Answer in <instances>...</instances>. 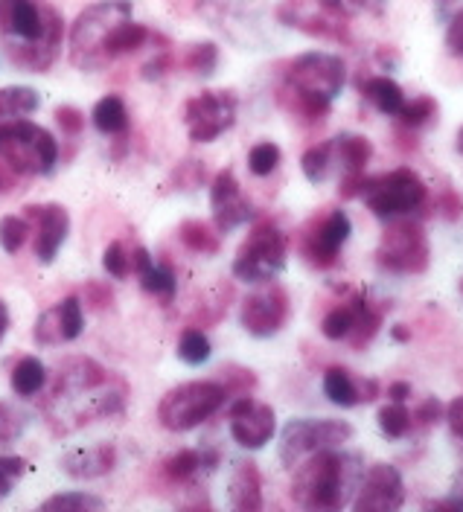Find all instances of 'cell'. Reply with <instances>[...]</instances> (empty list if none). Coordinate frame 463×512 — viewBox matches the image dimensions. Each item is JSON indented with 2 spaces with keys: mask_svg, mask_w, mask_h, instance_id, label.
I'll return each instance as SVG.
<instances>
[{
  "mask_svg": "<svg viewBox=\"0 0 463 512\" xmlns=\"http://www.w3.org/2000/svg\"><path fill=\"white\" fill-rule=\"evenodd\" d=\"M286 254H289L286 233L271 219H263L251 227L248 239L239 245L233 259V277L254 286L271 283L286 268Z\"/></svg>",
  "mask_w": 463,
  "mask_h": 512,
  "instance_id": "52a82bcc",
  "label": "cell"
},
{
  "mask_svg": "<svg viewBox=\"0 0 463 512\" xmlns=\"http://www.w3.org/2000/svg\"><path fill=\"white\" fill-rule=\"evenodd\" d=\"M228 390L222 382H187L172 387L158 405V419L166 431H193L204 419L222 411Z\"/></svg>",
  "mask_w": 463,
  "mask_h": 512,
  "instance_id": "ba28073f",
  "label": "cell"
},
{
  "mask_svg": "<svg viewBox=\"0 0 463 512\" xmlns=\"http://www.w3.org/2000/svg\"><path fill=\"white\" fill-rule=\"evenodd\" d=\"M105 501L88 492H65V495H53L41 504V510H65V512H88L102 510Z\"/></svg>",
  "mask_w": 463,
  "mask_h": 512,
  "instance_id": "60d3db41",
  "label": "cell"
},
{
  "mask_svg": "<svg viewBox=\"0 0 463 512\" xmlns=\"http://www.w3.org/2000/svg\"><path fill=\"white\" fill-rule=\"evenodd\" d=\"M231 507L239 512L263 510V475L254 460H236L228 483Z\"/></svg>",
  "mask_w": 463,
  "mask_h": 512,
  "instance_id": "7402d4cb",
  "label": "cell"
},
{
  "mask_svg": "<svg viewBox=\"0 0 463 512\" xmlns=\"http://www.w3.org/2000/svg\"><path fill=\"white\" fill-rule=\"evenodd\" d=\"M353 320H356V294L344 303H338L335 309H330L324 320H321V332L324 338L330 341H347L350 329H353Z\"/></svg>",
  "mask_w": 463,
  "mask_h": 512,
  "instance_id": "836d02e7",
  "label": "cell"
},
{
  "mask_svg": "<svg viewBox=\"0 0 463 512\" xmlns=\"http://www.w3.org/2000/svg\"><path fill=\"white\" fill-rule=\"evenodd\" d=\"M434 117H437V99L429 94L417 96V99H405L402 108L397 111V120L408 128L429 126V123H434Z\"/></svg>",
  "mask_w": 463,
  "mask_h": 512,
  "instance_id": "d590c367",
  "label": "cell"
},
{
  "mask_svg": "<svg viewBox=\"0 0 463 512\" xmlns=\"http://www.w3.org/2000/svg\"><path fill=\"white\" fill-rule=\"evenodd\" d=\"M102 268L114 277V280H126L132 274V254L126 251L123 242H111L102 254Z\"/></svg>",
  "mask_w": 463,
  "mask_h": 512,
  "instance_id": "7bdbcfd3",
  "label": "cell"
},
{
  "mask_svg": "<svg viewBox=\"0 0 463 512\" xmlns=\"http://www.w3.org/2000/svg\"><path fill=\"white\" fill-rule=\"evenodd\" d=\"M175 178L184 184V190H196V187H201V181H204V166H201L199 160H187V163H181L175 169Z\"/></svg>",
  "mask_w": 463,
  "mask_h": 512,
  "instance_id": "c3c4849f",
  "label": "cell"
},
{
  "mask_svg": "<svg viewBox=\"0 0 463 512\" xmlns=\"http://www.w3.org/2000/svg\"><path fill=\"white\" fill-rule=\"evenodd\" d=\"M41 96L35 88L27 85H12V88H0V120H21L38 111Z\"/></svg>",
  "mask_w": 463,
  "mask_h": 512,
  "instance_id": "f546056e",
  "label": "cell"
},
{
  "mask_svg": "<svg viewBox=\"0 0 463 512\" xmlns=\"http://www.w3.org/2000/svg\"><path fill=\"white\" fill-rule=\"evenodd\" d=\"M350 233H353L350 216L344 210H327L324 216H315L306 224L300 236V254L312 268H332Z\"/></svg>",
  "mask_w": 463,
  "mask_h": 512,
  "instance_id": "5bb4252c",
  "label": "cell"
},
{
  "mask_svg": "<svg viewBox=\"0 0 463 512\" xmlns=\"http://www.w3.org/2000/svg\"><path fill=\"white\" fill-rule=\"evenodd\" d=\"M6 190H9V178H6V175H3V169H0V195H3Z\"/></svg>",
  "mask_w": 463,
  "mask_h": 512,
  "instance_id": "6f0895ef",
  "label": "cell"
},
{
  "mask_svg": "<svg viewBox=\"0 0 463 512\" xmlns=\"http://www.w3.org/2000/svg\"><path fill=\"white\" fill-rule=\"evenodd\" d=\"M88 303H91L94 309H105V306L111 303V291L102 288L100 283H91V286H88Z\"/></svg>",
  "mask_w": 463,
  "mask_h": 512,
  "instance_id": "f5cc1de1",
  "label": "cell"
},
{
  "mask_svg": "<svg viewBox=\"0 0 463 512\" xmlns=\"http://www.w3.org/2000/svg\"><path fill=\"white\" fill-rule=\"evenodd\" d=\"M408 396H411V384L408 382H394L388 387V399L391 402H405Z\"/></svg>",
  "mask_w": 463,
  "mask_h": 512,
  "instance_id": "db71d44e",
  "label": "cell"
},
{
  "mask_svg": "<svg viewBox=\"0 0 463 512\" xmlns=\"http://www.w3.org/2000/svg\"><path fill=\"white\" fill-rule=\"evenodd\" d=\"M6 329H9V309H6V303L0 300V341H3V335H6Z\"/></svg>",
  "mask_w": 463,
  "mask_h": 512,
  "instance_id": "11a10c76",
  "label": "cell"
},
{
  "mask_svg": "<svg viewBox=\"0 0 463 512\" xmlns=\"http://www.w3.org/2000/svg\"><path fill=\"white\" fill-rule=\"evenodd\" d=\"M414 419H411V411L405 408V402H388L382 411H379V428L388 440H399L411 431Z\"/></svg>",
  "mask_w": 463,
  "mask_h": 512,
  "instance_id": "8d00e7d4",
  "label": "cell"
},
{
  "mask_svg": "<svg viewBox=\"0 0 463 512\" xmlns=\"http://www.w3.org/2000/svg\"><path fill=\"white\" fill-rule=\"evenodd\" d=\"M27 460L24 457H12V454H0V501L15 489V483L27 475Z\"/></svg>",
  "mask_w": 463,
  "mask_h": 512,
  "instance_id": "ee69618b",
  "label": "cell"
},
{
  "mask_svg": "<svg viewBox=\"0 0 463 512\" xmlns=\"http://www.w3.org/2000/svg\"><path fill=\"white\" fill-rule=\"evenodd\" d=\"M134 9L129 0H100L79 12L67 35V56L79 70H102L108 62V41L114 30L132 21Z\"/></svg>",
  "mask_w": 463,
  "mask_h": 512,
  "instance_id": "5b68a950",
  "label": "cell"
},
{
  "mask_svg": "<svg viewBox=\"0 0 463 512\" xmlns=\"http://www.w3.org/2000/svg\"><path fill=\"white\" fill-rule=\"evenodd\" d=\"M315 3H321L324 9H330L332 15H338L344 21L362 18V15L379 18L388 9V0H315Z\"/></svg>",
  "mask_w": 463,
  "mask_h": 512,
  "instance_id": "e575fe53",
  "label": "cell"
},
{
  "mask_svg": "<svg viewBox=\"0 0 463 512\" xmlns=\"http://www.w3.org/2000/svg\"><path fill=\"white\" fill-rule=\"evenodd\" d=\"M65 44V18L50 0H0V50L18 70L47 73Z\"/></svg>",
  "mask_w": 463,
  "mask_h": 512,
  "instance_id": "7a4b0ae2",
  "label": "cell"
},
{
  "mask_svg": "<svg viewBox=\"0 0 463 512\" xmlns=\"http://www.w3.org/2000/svg\"><path fill=\"white\" fill-rule=\"evenodd\" d=\"M219 460V454L213 451L210 457H204L201 451H193V448H181V451H175L172 457H166L164 460V478L169 483H190V480L199 475L201 469L207 466V469H213L210 463H216Z\"/></svg>",
  "mask_w": 463,
  "mask_h": 512,
  "instance_id": "4316f807",
  "label": "cell"
},
{
  "mask_svg": "<svg viewBox=\"0 0 463 512\" xmlns=\"http://www.w3.org/2000/svg\"><path fill=\"white\" fill-rule=\"evenodd\" d=\"M231 437L242 448H265L271 443L274 431H277V416L274 408L257 402L251 396H239L231 405Z\"/></svg>",
  "mask_w": 463,
  "mask_h": 512,
  "instance_id": "ac0fdd59",
  "label": "cell"
},
{
  "mask_svg": "<svg viewBox=\"0 0 463 512\" xmlns=\"http://www.w3.org/2000/svg\"><path fill=\"white\" fill-rule=\"evenodd\" d=\"M280 160H283L280 146L265 140V143H257V146L248 152V169H251V175H257V178H268V175L280 166Z\"/></svg>",
  "mask_w": 463,
  "mask_h": 512,
  "instance_id": "b9f144b4",
  "label": "cell"
},
{
  "mask_svg": "<svg viewBox=\"0 0 463 512\" xmlns=\"http://www.w3.org/2000/svg\"><path fill=\"white\" fill-rule=\"evenodd\" d=\"M210 341H207V335L201 332V329H187L184 335H181V341H178V358L184 361V364H190V367H199L204 364L207 358H210Z\"/></svg>",
  "mask_w": 463,
  "mask_h": 512,
  "instance_id": "f35d334b",
  "label": "cell"
},
{
  "mask_svg": "<svg viewBox=\"0 0 463 512\" xmlns=\"http://www.w3.org/2000/svg\"><path fill=\"white\" fill-rule=\"evenodd\" d=\"M332 152L338 155L347 175L364 172V166L373 158V146H370V140L362 137V134H341V137H335L332 140Z\"/></svg>",
  "mask_w": 463,
  "mask_h": 512,
  "instance_id": "f1b7e54d",
  "label": "cell"
},
{
  "mask_svg": "<svg viewBox=\"0 0 463 512\" xmlns=\"http://www.w3.org/2000/svg\"><path fill=\"white\" fill-rule=\"evenodd\" d=\"M443 411H446V405L440 402V399H434V396H426L423 399V405L417 408V414L411 416V419H417L423 428H431L437 419H443Z\"/></svg>",
  "mask_w": 463,
  "mask_h": 512,
  "instance_id": "681fc988",
  "label": "cell"
},
{
  "mask_svg": "<svg viewBox=\"0 0 463 512\" xmlns=\"http://www.w3.org/2000/svg\"><path fill=\"white\" fill-rule=\"evenodd\" d=\"M210 210H213V224H216L219 233H231V230L248 224L257 216L251 198L242 192L233 169H222L213 178V184H210Z\"/></svg>",
  "mask_w": 463,
  "mask_h": 512,
  "instance_id": "e0dca14e",
  "label": "cell"
},
{
  "mask_svg": "<svg viewBox=\"0 0 463 512\" xmlns=\"http://www.w3.org/2000/svg\"><path fill=\"white\" fill-rule=\"evenodd\" d=\"M426 195H429V190H426L423 178L408 166H399V169L385 172L379 178H367L362 190L367 210L382 222L411 216L414 210H420L426 204Z\"/></svg>",
  "mask_w": 463,
  "mask_h": 512,
  "instance_id": "9c48e42d",
  "label": "cell"
},
{
  "mask_svg": "<svg viewBox=\"0 0 463 512\" xmlns=\"http://www.w3.org/2000/svg\"><path fill=\"white\" fill-rule=\"evenodd\" d=\"M446 50L455 56V59H463V6L452 15L449 27H446Z\"/></svg>",
  "mask_w": 463,
  "mask_h": 512,
  "instance_id": "7dc6e473",
  "label": "cell"
},
{
  "mask_svg": "<svg viewBox=\"0 0 463 512\" xmlns=\"http://www.w3.org/2000/svg\"><path fill=\"white\" fill-rule=\"evenodd\" d=\"M0 160L18 175H50L59 163V140L30 120H0Z\"/></svg>",
  "mask_w": 463,
  "mask_h": 512,
  "instance_id": "8992f818",
  "label": "cell"
},
{
  "mask_svg": "<svg viewBox=\"0 0 463 512\" xmlns=\"http://www.w3.org/2000/svg\"><path fill=\"white\" fill-rule=\"evenodd\" d=\"M324 393L338 408H356L362 402H373L379 396L376 379H359L347 367H330L324 373Z\"/></svg>",
  "mask_w": 463,
  "mask_h": 512,
  "instance_id": "44dd1931",
  "label": "cell"
},
{
  "mask_svg": "<svg viewBox=\"0 0 463 512\" xmlns=\"http://www.w3.org/2000/svg\"><path fill=\"white\" fill-rule=\"evenodd\" d=\"M91 120H94L97 131H102L105 137L129 134V108H126V102L117 94L102 96L100 102L94 105V111H91Z\"/></svg>",
  "mask_w": 463,
  "mask_h": 512,
  "instance_id": "484cf974",
  "label": "cell"
},
{
  "mask_svg": "<svg viewBox=\"0 0 463 512\" xmlns=\"http://www.w3.org/2000/svg\"><path fill=\"white\" fill-rule=\"evenodd\" d=\"M85 329V312H82V300L79 297H65L56 306H50L47 312H41L35 318L33 338L38 347H59L70 344L82 335Z\"/></svg>",
  "mask_w": 463,
  "mask_h": 512,
  "instance_id": "ffe728a7",
  "label": "cell"
},
{
  "mask_svg": "<svg viewBox=\"0 0 463 512\" xmlns=\"http://www.w3.org/2000/svg\"><path fill=\"white\" fill-rule=\"evenodd\" d=\"M178 239L187 251L201 256H213L222 251V239L219 230H213L210 224L204 222H184L178 227Z\"/></svg>",
  "mask_w": 463,
  "mask_h": 512,
  "instance_id": "4dcf8cb0",
  "label": "cell"
},
{
  "mask_svg": "<svg viewBox=\"0 0 463 512\" xmlns=\"http://www.w3.org/2000/svg\"><path fill=\"white\" fill-rule=\"evenodd\" d=\"M394 338H397V341H408V329H405V326H397V329H394Z\"/></svg>",
  "mask_w": 463,
  "mask_h": 512,
  "instance_id": "9f6ffc18",
  "label": "cell"
},
{
  "mask_svg": "<svg viewBox=\"0 0 463 512\" xmlns=\"http://www.w3.org/2000/svg\"><path fill=\"white\" fill-rule=\"evenodd\" d=\"M292 315V300L289 291L277 283H263V288L251 291L242 300L239 309V323L248 335L254 338H271L277 335Z\"/></svg>",
  "mask_w": 463,
  "mask_h": 512,
  "instance_id": "4fadbf2b",
  "label": "cell"
},
{
  "mask_svg": "<svg viewBox=\"0 0 463 512\" xmlns=\"http://www.w3.org/2000/svg\"><path fill=\"white\" fill-rule=\"evenodd\" d=\"M24 219L33 227L38 262L50 265L59 256V251H62L67 230H70L67 210L62 204H30V207H24Z\"/></svg>",
  "mask_w": 463,
  "mask_h": 512,
  "instance_id": "d6986e66",
  "label": "cell"
},
{
  "mask_svg": "<svg viewBox=\"0 0 463 512\" xmlns=\"http://www.w3.org/2000/svg\"><path fill=\"white\" fill-rule=\"evenodd\" d=\"M132 271L140 277V286L146 294H152V297H158L161 303H172L175 300V294H178V280H175V274L166 268V265H158L146 248H134L132 251Z\"/></svg>",
  "mask_w": 463,
  "mask_h": 512,
  "instance_id": "603a6c76",
  "label": "cell"
},
{
  "mask_svg": "<svg viewBox=\"0 0 463 512\" xmlns=\"http://www.w3.org/2000/svg\"><path fill=\"white\" fill-rule=\"evenodd\" d=\"M362 475L364 466L359 454L324 448L295 466L292 501L303 510H341L353 501V492L359 489Z\"/></svg>",
  "mask_w": 463,
  "mask_h": 512,
  "instance_id": "277c9868",
  "label": "cell"
},
{
  "mask_svg": "<svg viewBox=\"0 0 463 512\" xmlns=\"http://www.w3.org/2000/svg\"><path fill=\"white\" fill-rule=\"evenodd\" d=\"M56 123L59 128L70 134V137H76V134H82V128H85V114L79 111V108H73V105H62L59 111H56Z\"/></svg>",
  "mask_w": 463,
  "mask_h": 512,
  "instance_id": "bcb514c9",
  "label": "cell"
},
{
  "mask_svg": "<svg viewBox=\"0 0 463 512\" xmlns=\"http://www.w3.org/2000/svg\"><path fill=\"white\" fill-rule=\"evenodd\" d=\"M239 114V99L233 91H204L184 105V126L193 143H213L231 131Z\"/></svg>",
  "mask_w": 463,
  "mask_h": 512,
  "instance_id": "7c38bea8",
  "label": "cell"
},
{
  "mask_svg": "<svg viewBox=\"0 0 463 512\" xmlns=\"http://www.w3.org/2000/svg\"><path fill=\"white\" fill-rule=\"evenodd\" d=\"M382 318H385V309L382 306H376L367 294H356V320H353V329L347 335L350 347L353 350H364L379 335Z\"/></svg>",
  "mask_w": 463,
  "mask_h": 512,
  "instance_id": "d4e9b609",
  "label": "cell"
},
{
  "mask_svg": "<svg viewBox=\"0 0 463 512\" xmlns=\"http://www.w3.org/2000/svg\"><path fill=\"white\" fill-rule=\"evenodd\" d=\"M332 158H335V152H332V140H327V143H318V146H312V149H306V152H303V158H300V169H303L306 181H309V184H324V181L330 178Z\"/></svg>",
  "mask_w": 463,
  "mask_h": 512,
  "instance_id": "d6a6232c",
  "label": "cell"
},
{
  "mask_svg": "<svg viewBox=\"0 0 463 512\" xmlns=\"http://www.w3.org/2000/svg\"><path fill=\"white\" fill-rule=\"evenodd\" d=\"M362 94L376 111H382L388 117H397V111L405 102V91L399 88L391 76H370V79H364Z\"/></svg>",
  "mask_w": 463,
  "mask_h": 512,
  "instance_id": "83f0119b",
  "label": "cell"
},
{
  "mask_svg": "<svg viewBox=\"0 0 463 512\" xmlns=\"http://www.w3.org/2000/svg\"><path fill=\"white\" fill-rule=\"evenodd\" d=\"M350 437L353 425L344 419H292L280 434V460L286 469H295L306 457L344 446Z\"/></svg>",
  "mask_w": 463,
  "mask_h": 512,
  "instance_id": "8fae6325",
  "label": "cell"
},
{
  "mask_svg": "<svg viewBox=\"0 0 463 512\" xmlns=\"http://www.w3.org/2000/svg\"><path fill=\"white\" fill-rule=\"evenodd\" d=\"M455 146H458V152L463 155V126L458 128V137H455Z\"/></svg>",
  "mask_w": 463,
  "mask_h": 512,
  "instance_id": "680465c9",
  "label": "cell"
},
{
  "mask_svg": "<svg viewBox=\"0 0 463 512\" xmlns=\"http://www.w3.org/2000/svg\"><path fill=\"white\" fill-rule=\"evenodd\" d=\"M463 213V201L455 195L452 190L443 192V216L449 219V222H458Z\"/></svg>",
  "mask_w": 463,
  "mask_h": 512,
  "instance_id": "816d5d0a",
  "label": "cell"
},
{
  "mask_svg": "<svg viewBox=\"0 0 463 512\" xmlns=\"http://www.w3.org/2000/svg\"><path fill=\"white\" fill-rule=\"evenodd\" d=\"M30 233H33V227H30L27 219L3 216V219H0V248H3L6 254H18V251L27 245Z\"/></svg>",
  "mask_w": 463,
  "mask_h": 512,
  "instance_id": "ab89813d",
  "label": "cell"
},
{
  "mask_svg": "<svg viewBox=\"0 0 463 512\" xmlns=\"http://www.w3.org/2000/svg\"><path fill=\"white\" fill-rule=\"evenodd\" d=\"M443 419H446V425H449V431L463 440V396H455L449 405H446V411H443Z\"/></svg>",
  "mask_w": 463,
  "mask_h": 512,
  "instance_id": "f907efd6",
  "label": "cell"
},
{
  "mask_svg": "<svg viewBox=\"0 0 463 512\" xmlns=\"http://www.w3.org/2000/svg\"><path fill=\"white\" fill-rule=\"evenodd\" d=\"M219 64V47L216 44H190L187 53L181 56V67L196 73V76H210Z\"/></svg>",
  "mask_w": 463,
  "mask_h": 512,
  "instance_id": "74e56055",
  "label": "cell"
},
{
  "mask_svg": "<svg viewBox=\"0 0 463 512\" xmlns=\"http://www.w3.org/2000/svg\"><path fill=\"white\" fill-rule=\"evenodd\" d=\"M277 18H280L286 27H295V30L312 35V38L341 41V44L350 41V21L332 15L330 9H324V6L315 3V0H286V3L277 9Z\"/></svg>",
  "mask_w": 463,
  "mask_h": 512,
  "instance_id": "2e32d148",
  "label": "cell"
},
{
  "mask_svg": "<svg viewBox=\"0 0 463 512\" xmlns=\"http://www.w3.org/2000/svg\"><path fill=\"white\" fill-rule=\"evenodd\" d=\"M376 265L388 274H399V277L426 274L431 265V245L423 224H388L382 233V242L376 248Z\"/></svg>",
  "mask_w": 463,
  "mask_h": 512,
  "instance_id": "30bf717a",
  "label": "cell"
},
{
  "mask_svg": "<svg viewBox=\"0 0 463 512\" xmlns=\"http://www.w3.org/2000/svg\"><path fill=\"white\" fill-rule=\"evenodd\" d=\"M129 384L108 373L94 358H67L50 384L44 416L56 437L76 434L79 428L111 419L126 411Z\"/></svg>",
  "mask_w": 463,
  "mask_h": 512,
  "instance_id": "6da1fadb",
  "label": "cell"
},
{
  "mask_svg": "<svg viewBox=\"0 0 463 512\" xmlns=\"http://www.w3.org/2000/svg\"><path fill=\"white\" fill-rule=\"evenodd\" d=\"M405 504V480L397 466L373 463L362 475V483L353 498V510L359 512H394Z\"/></svg>",
  "mask_w": 463,
  "mask_h": 512,
  "instance_id": "9a60e30c",
  "label": "cell"
},
{
  "mask_svg": "<svg viewBox=\"0 0 463 512\" xmlns=\"http://www.w3.org/2000/svg\"><path fill=\"white\" fill-rule=\"evenodd\" d=\"M117 463V451L114 446L102 443V446L91 448H73L62 457V469H65L70 478L76 480H91L108 475Z\"/></svg>",
  "mask_w": 463,
  "mask_h": 512,
  "instance_id": "cb8c5ba5",
  "label": "cell"
},
{
  "mask_svg": "<svg viewBox=\"0 0 463 512\" xmlns=\"http://www.w3.org/2000/svg\"><path fill=\"white\" fill-rule=\"evenodd\" d=\"M347 85V64L335 53L309 50L286 64L277 85V102L292 117L306 123H321L330 114L335 96Z\"/></svg>",
  "mask_w": 463,
  "mask_h": 512,
  "instance_id": "3957f363",
  "label": "cell"
},
{
  "mask_svg": "<svg viewBox=\"0 0 463 512\" xmlns=\"http://www.w3.org/2000/svg\"><path fill=\"white\" fill-rule=\"evenodd\" d=\"M9 384H12V390H15L18 396L30 399V396H35V393L47 384V367H44L35 355H27V358H21V361L15 364Z\"/></svg>",
  "mask_w": 463,
  "mask_h": 512,
  "instance_id": "1f68e13d",
  "label": "cell"
},
{
  "mask_svg": "<svg viewBox=\"0 0 463 512\" xmlns=\"http://www.w3.org/2000/svg\"><path fill=\"white\" fill-rule=\"evenodd\" d=\"M21 431H24V416L0 405V446H9Z\"/></svg>",
  "mask_w": 463,
  "mask_h": 512,
  "instance_id": "f6af8a7d",
  "label": "cell"
}]
</instances>
